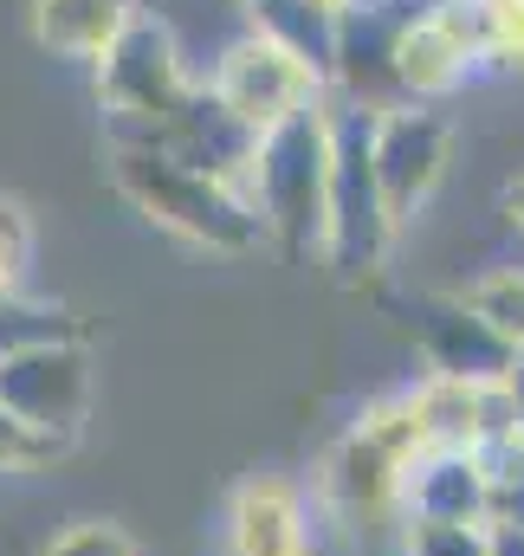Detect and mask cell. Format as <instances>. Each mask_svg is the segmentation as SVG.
I'll use <instances>...</instances> for the list:
<instances>
[{"mask_svg": "<svg viewBox=\"0 0 524 556\" xmlns=\"http://www.w3.org/2000/svg\"><path fill=\"white\" fill-rule=\"evenodd\" d=\"M401 525H492V472L479 446H421L395 498Z\"/></svg>", "mask_w": 524, "mask_h": 556, "instance_id": "12", "label": "cell"}, {"mask_svg": "<svg viewBox=\"0 0 524 556\" xmlns=\"http://www.w3.org/2000/svg\"><path fill=\"white\" fill-rule=\"evenodd\" d=\"M512 350H524V273L519 266H499V273H486V278H473L466 291H460Z\"/></svg>", "mask_w": 524, "mask_h": 556, "instance_id": "20", "label": "cell"}, {"mask_svg": "<svg viewBox=\"0 0 524 556\" xmlns=\"http://www.w3.org/2000/svg\"><path fill=\"white\" fill-rule=\"evenodd\" d=\"M195 85L201 78H188V59H182L169 20L136 13L130 33L98 65V111L111 124V142H155L175 124V111L195 98Z\"/></svg>", "mask_w": 524, "mask_h": 556, "instance_id": "5", "label": "cell"}, {"mask_svg": "<svg viewBox=\"0 0 524 556\" xmlns=\"http://www.w3.org/2000/svg\"><path fill=\"white\" fill-rule=\"evenodd\" d=\"M85 317L65 311V304H33L26 291L20 298H0V363L20 356V350H39V343H85Z\"/></svg>", "mask_w": 524, "mask_h": 556, "instance_id": "17", "label": "cell"}, {"mask_svg": "<svg viewBox=\"0 0 524 556\" xmlns=\"http://www.w3.org/2000/svg\"><path fill=\"white\" fill-rule=\"evenodd\" d=\"M46 556H142L136 551V538L124 525H111V518H78V525H65Z\"/></svg>", "mask_w": 524, "mask_h": 556, "instance_id": "24", "label": "cell"}, {"mask_svg": "<svg viewBox=\"0 0 524 556\" xmlns=\"http://www.w3.org/2000/svg\"><path fill=\"white\" fill-rule=\"evenodd\" d=\"M0 402L20 420L78 440L91 415V337L85 343H39L0 363Z\"/></svg>", "mask_w": 524, "mask_h": 556, "instance_id": "10", "label": "cell"}, {"mask_svg": "<svg viewBox=\"0 0 524 556\" xmlns=\"http://www.w3.org/2000/svg\"><path fill=\"white\" fill-rule=\"evenodd\" d=\"M421 446L427 440H421V420L408 408V389L363 402L317 466V505L350 531H389V525L401 531L395 498H401V472Z\"/></svg>", "mask_w": 524, "mask_h": 556, "instance_id": "2", "label": "cell"}, {"mask_svg": "<svg viewBox=\"0 0 524 556\" xmlns=\"http://www.w3.org/2000/svg\"><path fill=\"white\" fill-rule=\"evenodd\" d=\"M33 273V214L20 194H0V298H20Z\"/></svg>", "mask_w": 524, "mask_h": 556, "instance_id": "21", "label": "cell"}, {"mask_svg": "<svg viewBox=\"0 0 524 556\" xmlns=\"http://www.w3.org/2000/svg\"><path fill=\"white\" fill-rule=\"evenodd\" d=\"M408 337L427 363V376H453V382H499L512 369V343L460 298V291H434L408 304Z\"/></svg>", "mask_w": 524, "mask_h": 556, "instance_id": "11", "label": "cell"}, {"mask_svg": "<svg viewBox=\"0 0 524 556\" xmlns=\"http://www.w3.org/2000/svg\"><path fill=\"white\" fill-rule=\"evenodd\" d=\"M401 556H492V525H401Z\"/></svg>", "mask_w": 524, "mask_h": 556, "instance_id": "22", "label": "cell"}, {"mask_svg": "<svg viewBox=\"0 0 524 556\" xmlns=\"http://www.w3.org/2000/svg\"><path fill=\"white\" fill-rule=\"evenodd\" d=\"M479 389L486 382H453V376H421L408 389V408L421 420L427 446H479Z\"/></svg>", "mask_w": 524, "mask_h": 556, "instance_id": "16", "label": "cell"}, {"mask_svg": "<svg viewBox=\"0 0 524 556\" xmlns=\"http://www.w3.org/2000/svg\"><path fill=\"white\" fill-rule=\"evenodd\" d=\"M466 78H479L473 0H421V13L395 39V91H401V104H447Z\"/></svg>", "mask_w": 524, "mask_h": 556, "instance_id": "8", "label": "cell"}, {"mask_svg": "<svg viewBox=\"0 0 524 556\" xmlns=\"http://www.w3.org/2000/svg\"><path fill=\"white\" fill-rule=\"evenodd\" d=\"M104 175L149 227H162L182 247H201V253H221V260H247V253L265 247L260 214L234 181H221L208 168H188L182 155H169L155 142H111Z\"/></svg>", "mask_w": 524, "mask_h": 556, "instance_id": "1", "label": "cell"}, {"mask_svg": "<svg viewBox=\"0 0 524 556\" xmlns=\"http://www.w3.org/2000/svg\"><path fill=\"white\" fill-rule=\"evenodd\" d=\"M311 7H324V13H344V7H357V0H311Z\"/></svg>", "mask_w": 524, "mask_h": 556, "instance_id": "28", "label": "cell"}, {"mask_svg": "<svg viewBox=\"0 0 524 556\" xmlns=\"http://www.w3.org/2000/svg\"><path fill=\"white\" fill-rule=\"evenodd\" d=\"M499 220L524 240V168L519 175H506V188H499Z\"/></svg>", "mask_w": 524, "mask_h": 556, "instance_id": "25", "label": "cell"}, {"mask_svg": "<svg viewBox=\"0 0 524 556\" xmlns=\"http://www.w3.org/2000/svg\"><path fill=\"white\" fill-rule=\"evenodd\" d=\"M324 188H330V104L265 130L253 149L247 201L278 260L311 266L324 253Z\"/></svg>", "mask_w": 524, "mask_h": 556, "instance_id": "3", "label": "cell"}, {"mask_svg": "<svg viewBox=\"0 0 524 556\" xmlns=\"http://www.w3.org/2000/svg\"><path fill=\"white\" fill-rule=\"evenodd\" d=\"M155 149L182 155L188 168H208L221 181H234L247 194V168H253V149H260V130H247L208 85H195V98L175 111V124L155 137Z\"/></svg>", "mask_w": 524, "mask_h": 556, "instance_id": "13", "label": "cell"}, {"mask_svg": "<svg viewBox=\"0 0 524 556\" xmlns=\"http://www.w3.org/2000/svg\"><path fill=\"white\" fill-rule=\"evenodd\" d=\"M136 13H142L136 0H26V33L39 52L98 72L111 59V46L130 33Z\"/></svg>", "mask_w": 524, "mask_h": 556, "instance_id": "14", "label": "cell"}, {"mask_svg": "<svg viewBox=\"0 0 524 556\" xmlns=\"http://www.w3.org/2000/svg\"><path fill=\"white\" fill-rule=\"evenodd\" d=\"M473 46H479V72L524 78V0H473Z\"/></svg>", "mask_w": 524, "mask_h": 556, "instance_id": "18", "label": "cell"}, {"mask_svg": "<svg viewBox=\"0 0 524 556\" xmlns=\"http://www.w3.org/2000/svg\"><path fill=\"white\" fill-rule=\"evenodd\" d=\"M370 130H376V111L330 104V188H324V253H317V266L344 291L376 285L395 247V220L389 201H383V181H376Z\"/></svg>", "mask_w": 524, "mask_h": 556, "instance_id": "4", "label": "cell"}, {"mask_svg": "<svg viewBox=\"0 0 524 556\" xmlns=\"http://www.w3.org/2000/svg\"><path fill=\"white\" fill-rule=\"evenodd\" d=\"M247 7V33H265L272 46H285L291 59H304L324 91H330V59H337V13L311 7V0H240Z\"/></svg>", "mask_w": 524, "mask_h": 556, "instance_id": "15", "label": "cell"}, {"mask_svg": "<svg viewBox=\"0 0 524 556\" xmlns=\"http://www.w3.org/2000/svg\"><path fill=\"white\" fill-rule=\"evenodd\" d=\"M370 155H376V181H383V201H389L395 233L414 227L427 214V201L440 194L447 181V162H453V117L440 104H395L376 111V130H370Z\"/></svg>", "mask_w": 524, "mask_h": 556, "instance_id": "7", "label": "cell"}, {"mask_svg": "<svg viewBox=\"0 0 524 556\" xmlns=\"http://www.w3.org/2000/svg\"><path fill=\"white\" fill-rule=\"evenodd\" d=\"M499 382H506V395H512V415H519V433H524V350L512 356V369H506Z\"/></svg>", "mask_w": 524, "mask_h": 556, "instance_id": "26", "label": "cell"}, {"mask_svg": "<svg viewBox=\"0 0 524 556\" xmlns=\"http://www.w3.org/2000/svg\"><path fill=\"white\" fill-rule=\"evenodd\" d=\"M247 130H278V124H291V117H304V111H317V104H330V91H324V78L304 65V59H291L285 46H272L265 33H240L221 59H214V72L201 78Z\"/></svg>", "mask_w": 524, "mask_h": 556, "instance_id": "6", "label": "cell"}, {"mask_svg": "<svg viewBox=\"0 0 524 556\" xmlns=\"http://www.w3.org/2000/svg\"><path fill=\"white\" fill-rule=\"evenodd\" d=\"M221 556H317V505L291 472H247L221 511Z\"/></svg>", "mask_w": 524, "mask_h": 556, "instance_id": "9", "label": "cell"}, {"mask_svg": "<svg viewBox=\"0 0 524 556\" xmlns=\"http://www.w3.org/2000/svg\"><path fill=\"white\" fill-rule=\"evenodd\" d=\"M78 440H65V433H46V427H33V420H20L7 402H0V472L7 479H26V472H52L65 453H72Z\"/></svg>", "mask_w": 524, "mask_h": 556, "instance_id": "19", "label": "cell"}, {"mask_svg": "<svg viewBox=\"0 0 524 556\" xmlns=\"http://www.w3.org/2000/svg\"><path fill=\"white\" fill-rule=\"evenodd\" d=\"M486 472H492V525L524 531V440L486 446Z\"/></svg>", "mask_w": 524, "mask_h": 556, "instance_id": "23", "label": "cell"}, {"mask_svg": "<svg viewBox=\"0 0 524 556\" xmlns=\"http://www.w3.org/2000/svg\"><path fill=\"white\" fill-rule=\"evenodd\" d=\"M492 556H524V531L519 525H492Z\"/></svg>", "mask_w": 524, "mask_h": 556, "instance_id": "27", "label": "cell"}]
</instances>
